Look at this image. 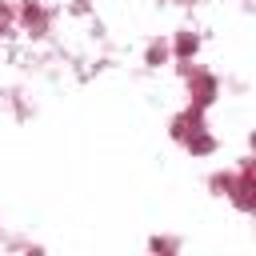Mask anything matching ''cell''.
<instances>
[{
    "label": "cell",
    "instance_id": "7",
    "mask_svg": "<svg viewBox=\"0 0 256 256\" xmlns=\"http://www.w3.org/2000/svg\"><path fill=\"white\" fill-rule=\"evenodd\" d=\"M204 184H208V192H212L216 200H228V192L236 188V168H232V164H224V168H212Z\"/></svg>",
    "mask_w": 256,
    "mask_h": 256
},
{
    "label": "cell",
    "instance_id": "3",
    "mask_svg": "<svg viewBox=\"0 0 256 256\" xmlns=\"http://www.w3.org/2000/svg\"><path fill=\"white\" fill-rule=\"evenodd\" d=\"M204 124H208V112H204V108L184 104L180 112H172V116H168V136H172L176 144H184V140H188L196 128H204Z\"/></svg>",
    "mask_w": 256,
    "mask_h": 256
},
{
    "label": "cell",
    "instance_id": "10",
    "mask_svg": "<svg viewBox=\"0 0 256 256\" xmlns=\"http://www.w3.org/2000/svg\"><path fill=\"white\" fill-rule=\"evenodd\" d=\"M168 4H176V8H196L200 0H168Z\"/></svg>",
    "mask_w": 256,
    "mask_h": 256
},
{
    "label": "cell",
    "instance_id": "6",
    "mask_svg": "<svg viewBox=\"0 0 256 256\" xmlns=\"http://www.w3.org/2000/svg\"><path fill=\"white\" fill-rule=\"evenodd\" d=\"M140 64H144L148 72H160V68H168V64H172V44H168V32H164V36H148Z\"/></svg>",
    "mask_w": 256,
    "mask_h": 256
},
{
    "label": "cell",
    "instance_id": "2",
    "mask_svg": "<svg viewBox=\"0 0 256 256\" xmlns=\"http://www.w3.org/2000/svg\"><path fill=\"white\" fill-rule=\"evenodd\" d=\"M16 28H20L32 44H40V40H48L52 28H56V8H52L48 0H16Z\"/></svg>",
    "mask_w": 256,
    "mask_h": 256
},
{
    "label": "cell",
    "instance_id": "5",
    "mask_svg": "<svg viewBox=\"0 0 256 256\" xmlns=\"http://www.w3.org/2000/svg\"><path fill=\"white\" fill-rule=\"evenodd\" d=\"M180 148H184L192 160H208V156H216V152H220V136L212 132V124H204V128H196Z\"/></svg>",
    "mask_w": 256,
    "mask_h": 256
},
{
    "label": "cell",
    "instance_id": "9",
    "mask_svg": "<svg viewBox=\"0 0 256 256\" xmlns=\"http://www.w3.org/2000/svg\"><path fill=\"white\" fill-rule=\"evenodd\" d=\"M0 28H16V0H0Z\"/></svg>",
    "mask_w": 256,
    "mask_h": 256
},
{
    "label": "cell",
    "instance_id": "8",
    "mask_svg": "<svg viewBox=\"0 0 256 256\" xmlns=\"http://www.w3.org/2000/svg\"><path fill=\"white\" fill-rule=\"evenodd\" d=\"M180 248H184V244H180L176 236H152V240H148V252H168V256H172V252H180Z\"/></svg>",
    "mask_w": 256,
    "mask_h": 256
},
{
    "label": "cell",
    "instance_id": "1",
    "mask_svg": "<svg viewBox=\"0 0 256 256\" xmlns=\"http://www.w3.org/2000/svg\"><path fill=\"white\" fill-rule=\"evenodd\" d=\"M172 64H176V76H180L184 96H188L184 104L212 112V108L220 104V96H224V80H220V72L208 68V64H200V60H172Z\"/></svg>",
    "mask_w": 256,
    "mask_h": 256
},
{
    "label": "cell",
    "instance_id": "4",
    "mask_svg": "<svg viewBox=\"0 0 256 256\" xmlns=\"http://www.w3.org/2000/svg\"><path fill=\"white\" fill-rule=\"evenodd\" d=\"M168 44H172V60H200V48H204V32L184 24L176 32H168Z\"/></svg>",
    "mask_w": 256,
    "mask_h": 256
}]
</instances>
